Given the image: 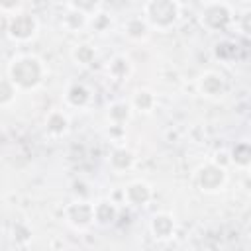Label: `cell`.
Masks as SVG:
<instances>
[{
	"label": "cell",
	"mask_w": 251,
	"mask_h": 251,
	"mask_svg": "<svg viewBox=\"0 0 251 251\" xmlns=\"http://www.w3.org/2000/svg\"><path fill=\"white\" fill-rule=\"evenodd\" d=\"M10 75H12V80L24 88H29V86H35L41 78V67H39V61L33 59V57H22L18 61L12 63L10 67Z\"/></svg>",
	"instance_id": "obj_1"
},
{
	"label": "cell",
	"mask_w": 251,
	"mask_h": 251,
	"mask_svg": "<svg viewBox=\"0 0 251 251\" xmlns=\"http://www.w3.org/2000/svg\"><path fill=\"white\" fill-rule=\"evenodd\" d=\"M145 16L149 18L151 24H155L159 27H167L176 20L178 6L175 2H169V0L149 2V4H145Z\"/></svg>",
	"instance_id": "obj_2"
},
{
	"label": "cell",
	"mask_w": 251,
	"mask_h": 251,
	"mask_svg": "<svg viewBox=\"0 0 251 251\" xmlns=\"http://www.w3.org/2000/svg\"><path fill=\"white\" fill-rule=\"evenodd\" d=\"M204 24L212 29L226 27L229 22V8L226 4H208L204 8Z\"/></svg>",
	"instance_id": "obj_3"
},
{
	"label": "cell",
	"mask_w": 251,
	"mask_h": 251,
	"mask_svg": "<svg viewBox=\"0 0 251 251\" xmlns=\"http://www.w3.org/2000/svg\"><path fill=\"white\" fill-rule=\"evenodd\" d=\"M35 33V20L27 14H20L10 24V35L16 39H27Z\"/></svg>",
	"instance_id": "obj_4"
},
{
	"label": "cell",
	"mask_w": 251,
	"mask_h": 251,
	"mask_svg": "<svg viewBox=\"0 0 251 251\" xmlns=\"http://www.w3.org/2000/svg\"><path fill=\"white\" fill-rule=\"evenodd\" d=\"M198 182L204 190H216L224 182V169L218 165H206L198 175Z\"/></svg>",
	"instance_id": "obj_5"
},
{
	"label": "cell",
	"mask_w": 251,
	"mask_h": 251,
	"mask_svg": "<svg viewBox=\"0 0 251 251\" xmlns=\"http://www.w3.org/2000/svg\"><path fill=\"white\" fill-rule=\"evenodd\" d=\"M69 220L75 224V226H86L94 220V208L86 202H75L69 206Z\"/></svg>",
	"instance_id": "obj_6"
},
{
	"label": "cell",
	"mask_w": 251,
	"mask_h": 251,
	"mask_svg": "<svg viewBox=\"0 0 251 251\" xmlns=\"http://www.w3.org/2000/svg\"><path fill=\"white\" fill-rule=\"evenodd\" d=\"M126 196H127V200L131 204H145L149 200V188L143 182H133V184L127 186Z\"/></svg>",
	"instance_id": "obj_7"
},
{
	"label": "cell",
	"mask_w": 251,
	"mask_h": 251,
	"mask_svg": "<svg viewBox=\"0 0 251 251\" xmlns=\"http://www.w3.org/2000/svg\"><path fill=\"white\" fill-rule=\"evenodd\" d=\"M173 227H175L173 226V220L169 216H165V214L155 216L153 222H151V229H153L155 237H169L173 233Z\"/></svg>",
	"instance_id": "obj_8"
},
{
	"label": "cell",
	"mask_w": 251,
	"mask_h": 251,
	"mask_svg": "<svg viewBox=\"0 0 251 251\" xmlns=\"http://www.w3.org/2000/svg\"><path fill=\"white\" fill-rule=\"evenodd\" d=\"M202 90L206 94H220L224 90V80L222 76L214 75V73H208L206 76H202Z\"/></svg>",
	"instance_id": "obj_9"
},
{
	"label": "cell",
	"mask_w": 251,
	"mask_h": 251,
	"mask_svg": "<svg viewBox=\"0 0 251 251\" xmlns=\"http://www.w3.org/2000/svg\"><path fill=\"white\" fill-rule=\"evenodd\" d=\"M94 218L98 222H102V224H108V222H112L116 218V208L112 204H108V202H100L94 208Z\"/></svg>",
	"instance_id": "obj_10"
},
{
	"label": "cell",
	"mask_w": 251,
	"mask_h": 251,
	"mask_svg": "<svg viewBox=\"0 0 251 251\" xmlns=\"http://www.w3.org/2000/svg\"><path fill=\"white\" fill-rule=\"evenodd\" d=\"M233 161L239 163V165H251V145L247 143H239L235 149H233Z\"/></svg>",
	"instance_id": "obj_11"
},
{
	"label": "cell",
	"mask_w": 251,
	"mask_h": 251,
	"mask_svg": "<svg viewBox=\"0 0 251 251\" xmlns=\"http://www.w3.org/2000/svg\"><path fill=\"white\" fill-rule=\"evenodd\" d=\"M86 100H88V92H86L84 86L75 84V86L69 90V102H71V104H75V106H82Z\"/></svg>",
	"instance_id": "obj_12"
},
{
	"label": "cell",
	"mask_w": 251,
	"mask_h": 251,
	"mask_svg": "<svg viewBox=\"0 0 251 251\" xmlns=\"http://www.w3.org/2000/svg\"><path fill=\"white\" fill-rule=\"evenodd\" d=\"M47 126H49V129H51V131H55V133H61V131L67 127V118H65L63 114L55 112V114H51V116H49V120H47Z\"/></svg>",
	"instance_id": "obj_13"
},
{
	"label": "cell",
	"mask_w": 251,
	"mask_h": 251,
	"mask_svg": "<svg viewBox=\"0 0 251 251\" xmlns=\"http://www.w3.org/2000/svg\"><path fill=\"white\" fill-rule=\"evenodd\" d=\"M112 163H114L118 169H126V167L131 165V153L126 151V149H118V151H114V155H112Z\"/></svg>",
	"instance_id": "obj_14"
},
{
	"label": "cell",
	"mask_w": 251,
	"mask_h": 251,
	"mask_svg": "<svg viewBox=\"0 0 251 251\" xmlns=\"http://www.w3.org/2000/svg\"><path fill=\"white\" fill-rule=\"evenodd\" d=\"M127 33L131 37H141L145 33V24L141 22V18H133L127 22Z\"/></svg>",
	"instance_id": "obj_15"
},
{
	"label": "cell",
	"mask_w": 251,
	"mask_h": 251,
	"mask_svg": "<svg viewBox=\"0 0 251 251\" xmlns=\"http://www.w3.org/2000/svg\"><path fill=\"white\" fill-rule=\"evenodd\" d=\"M75 57H76V61L78 63H90L92 61V57H94V51L88 47V45H78V49L75 51Z\"/></svg>",
	"instance_id": "obj_16"
},
{
	"label": "cell",
	"mask_w": 251,
	"mask_h": 251,
	"mask_svg": "<svg viewBox=\"0 0 251 251\" xmlns=\"http://www.w3.org/2000/svg\"><path fill=\"white\" fill-rule=\"evenodd\" d=\"M135 106L139 108V110H149L151 106H153V96L149 94V92H137L135 94Z\"/></svg>",
	"instance_id": "obj_17"
},
{
	"label": "cell",
	"mask_w": 251,
	"mask_h": 251,
	"mask_svg": "<svg viewBox=\"0 0 251 251\" xmlns=\"http://www.w3.org/2000/svg\"><path fill=\"white\" fill-rule=\"evenodd\" d=\"M127 114H129V110H127V106H126V104H114V106L110 108V116H112L114 120H118V122L126 120V118H127Z\"/></svg>",
	"instance_id": "obj_18"
},
{
	"label": "cell",
	"mask_w": 251,
	"mask_h": 251,
	"mask_svg": "<svg viewBox=\"0 0 251 251\" xmlns=\"http://www.w3.org/2000/svg\"><path fill=\"white\" fill-rule=\"evenodd\" d=\"M241 29H243L247 35H251V10L243 12V16H241Z\"/></svg>",
	"instance_id": "obj_19"
},
{
	"label": "cell",
	"mask_w": 251,
	"mask_h": 251,
	"mask_svg": "<svg viewBox=\"0 0 251 251\" xmlns=\"http://www.w3.org/2000/svg\"><path fill=\"white\" fill-rule=\"evenodd\" d=\"M2 88H4V94H2V104H8V100H10V90H8V82H4V84H2Z\"/></svg>",
	"instance_id": "obj_20"
}]
</instances>
